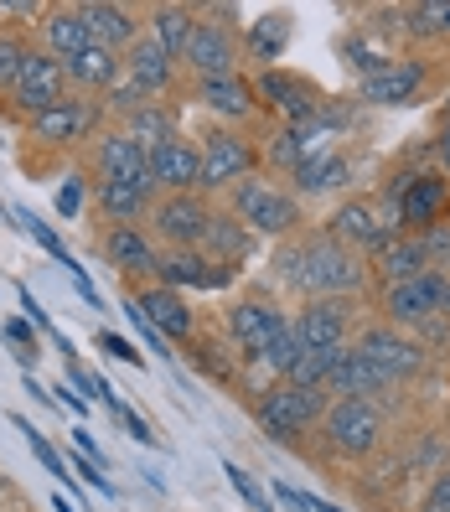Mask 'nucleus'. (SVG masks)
Wrapping results in <instances>:
<instances>
[{
  "label": "nucleus",
  "mask_w": 450,
  "mask_h": 512,
  "mask_svg": "<svg viewBox=\"0 0 450 512\" xmlns=\"http://www.w3.org/2000/svg\"><path fill=\"white\" fill-rule=\"evenodd\" d=\"M295 285L306 290L311 300H342V295H357L368 285V259L352 254L347 244H337L332 233H311L300 238V275Z\"/></svg>",
  "instance_id": "1"
},
{
  "label": "nucleus",
  "mask_w": 450,
  "mask_h": 512,
  "mask_svg": "<svg viewBox=\"0 0 450 512\" xmlns=\"http://www.w3.org/2000/svg\"><path fill=\"white\" fill-rule=\"evenodd\" d=\"M326 388H300V383H275V388H264L259 404H254V419H259V430L269 440H295V435H306L311 425H321L326 419Z\"/></svg>",
  "instance_id": "2"
},
{
  "label": "nucleus",
  "mask_w": 450,
  "mask_h": 512,
  "mask_svg": "<svg viewBox=\"0 0 450 512\" xmlns=\"http://www.w3.org/2000/svg\"><path fill=\"white\" fill-rule=\"evenodd\" d=\"M228 207H233V218L254 233L290 238L300 228V202L275 182H259V176H244L238 187H228Z\"/></svg>",
  "instance_id": "3"
},
{
  "label": "nucleus",
  "mask_w": 450,
  "mask_h": 512,
  "mask_svg": "<svg viewBox=\"0 0 450 512\" xmlns=\"http://www.w3.org/2000/svg\"><path fill=\"white\" fill-rule=\"evenodd\" d=\"M383 192L399 197V218H404V233L425 238L435 233L440 223H450V176L445 171H419V176H394Z\"/></svg>",
  "instance_id": "4"
},
{
  "label": "nucleus",
  "mask_w": 450,
  "mask_h": 512,
  "mask_svg": "<svg viewBox=\"0 0 450 512\" xmlns=\"http://www.w3.org/2000/svg\"><path fill=\"white\" fill-rule=\"evenodd\" d=\"M150 233L166 244V254H182V249H202L207 244V228H213V207L197 192H171L161 202H150Z\"/></svg>",
  "instance_id": "5"
},
{
  "label": "nucleus",
  "mask_w": 450,
  "mask_h": 512,
  "mask_svg": "<svg viewBox=\"0 0 450 512\" xmlns=\"http://www.w3.org/2000/svg\"><path fill=\"white\" fill-rule=\"evenodd\" d=\"M321 435L337 456L363 461L383 445V414H378L373 399H332V409H326V419H321Z\"/></svg>",
  "instance_id": "6"
},
{
  "label": "nucleus",
  "mask_w": 450,
  "mask_h": 512,
  "mask_svg": "<svg viewBox=\"0 0 450 512\" xmlns=\"http://www.w3.org/2000/svg\"><path fill=\"white\" fill-rule=\"evenodd\" d=\"M6 99H11L26 119H37L42 109H52V104L68 99V68L57 63L47 47H42V52L26 47V57L16 63V73H11V83H6Z\"/></svg>",
  "instance_id": "7"
},
{
  "label": "nucleus",
  "mask_w": 450,
  "mask_h": 512,
  "mask_svg": "<svg viewBox=\"0 0 450 512\" xmlns=\"http://www.w3.org/2000/svg\"><path fill=\"white\" fill-rule=\"evenodd\" d=\"M450 311V269H425V275H414L404 285H388L383 290V316L388 326H425L435 316Z\"/></svg>",
  "instance_id": "8"
},
{
  "label": "nucleus",
  "mask_w": 450,
  "mask_h": 512,
  "mask_svg": "<svg viewBox=\"0 0 450 512\" xmlns=\"http://www.w3.org/2000/svg\"><path fill=\"white\" fill-rule=\"evenodd\" d=\"M182 63L197 73V83H213V78H238V63H244V47H238V32L228 21H207L197 11L192 26V42L182 52Z\"/></svg>",
  "instance_id": "9"
},
{
  "label": "nucleus",
  "mask_w": 450,
  "mask_h": 512,
  "mask_svg": "<svg viewBox=\"0 0 450 512\" xmlns=\"http://www.w3.org/2000/svg\"><path fill=\"white\" fill-rule=\"evenodd\" d=\"M259 150L244 130H218L202 140V192H218V187H238L244 176L254 171Z\"/></svg>",
  "instance_id": "10"
},
{
  "label": "nucleus",
  "mask_w": 450,
  "mask_h": 512,
  "mask_svg": "<svg viewBox=\"0 0 450 512\" xmlns=\"http://www.w3.org/2000/svg\"><path fill=\"white\" fill-rule=\"evenodd\" d=\"M326 233L337 238V244H347L352 254H363V259H373L388 238H399L394 228L383 223V213H378V202H368V197H352V202H342L332 218H326Z\"/></svg>",
  "instance_id": "11"
},
{
  "label": "nucleus",
  "mask_w": 450,
  "mask_h": 512,
  "mask_svg": "<svg viewBox=\"0 0 450 512\" xmlns=\"http://www.w3.org/2000/svg\"><path fill=\"white\" fill-rule=\"evenodd\" d=\"M99 119H104V104L99 99H83V94H68L63 104H52L32 119V135L42 145H78L99 130Z\"/></svg>",
  "instance_id": "12"
},
{
  "label": "nucleus",
  "mask_w": 450,
  "mask_h": 512,
  "mask_svg": "<svg viewBox=\"0 0 450 512\" xmlns=\"http://www.w3.org/2000/svg\"><path fill=\"white\" fill-rule=\"evenodd\" d=\"M99 254L109 259L114 275H130V280H156L161 285V254L150 244V233H140L135 223H114L99 238Z\"/></svg>",
  "instance_id": "13"
},
{
  "label": "nucleus",
  "mask_w": 450,
  "mask_h": 512,
  "mask_svg": "<svg viewBox=\"0 0 450 512\" xmlns=\"http://www.w3.org/2000/svg\"><path fill=\"white\" fill-rule=\"evenodd\" d=\"M363 357H373V363L388 373V378H414L419 368H425V347H419L409 331H399V326H388V321H378V326H368L363 337L352 342Z\"/></svg>",
  "instance_id": "14"
},
{
  "label": "nucleus",
  "mask_w": 450,
  "mask_h": 512,
  "mask_svg": "<svg viewBox=\"0 0 450 512\" xmlns=\"http://www.w3.org/2000/svg\"><path fill=\"white\" fill-rule=\"evenodd\" d=\"M94 171H99V182H130V187L156 192V182H150V150H145L140 140H130L125 130L99 135V145H94Z\"/></svg>",
  "instance_id": "15"
},
{
  "label": "nucleus",
  "mask_w": 450,
  "mask_h": 512,
  "mask_svg": "<svg viewBox=\"0 0 450 512\" xmlns=\"http://www.w3.org/2000/svg\"><path fill=\"white\" fill-rule=\"evenodd\" d=\"M254 94H259V109L285 114V125H290V130H295V125H306V119H316V114H321V104H326L306 78H295V73H275V68H269V73L254 83Z\"/></svg>",
  "instance_id": "16"
},
{
  "label": "nucleus",
  "mask_w": 450,
  "mask_h": 512,
  "mask_svg": "<svg viewBox=\"0 0 450 512\" xmlns=\"http://www.w3.org/2000/svg\"><path fill=\"white\" fill-rule=\"evenodd\" d=\"M295 342L306 352H321V347H347V331H352V306L347 300H306L300 316L290 321Z\"/></svg>",
  "instance_id": "17"
},
{
  "label": "nucleus",
  "mask_w": 450,
  "mask_h": 512,
  "mask_svg": "<svg viewBox=\"0 0 450 512\" xmlns=\"http://www.w3.org/2000/svg\"><path fill=\"white\" fill-rule=\"evenodd\" d=\"M285 331H290V321L275 306H264V300H238V306L228 311V337L244 357H264L269 347H275V337H285Z\"/></svg>",
  "instance_id": "18"
},
{
  "label": "nucleus",
  "mask_w": 450,
  "mask_h": 512,
  "mask_svg": "<svg viewBox=\"0 0 450 512\" xmlns=\"http://www.w3.org/2000/svg\"><path fill=\"white\" fill-rule=\"evenodd\" d=\"M130 306L145 316V326L150 331H161L166 342H187L192 331H197V316H192V306L182 295H176L171 285H145V290H135V300Z\"/></svg>",
  "instance_id": "19"
},
{
  "label": "nucleus",
  "mask_w": 450,
  "mask_h": 512,
  "mask_svg": "<svg viewBox=\"0 0 450 512\" xmlns=\"http://www.w3.org/2000/svg\"><path fill=\"white\" fill-rule=\"evenodd\" d=\"M150 182L166 187V197L202 187V145H192V140L176 135V140H166L161 150H150Z\"/></svg>",
  "instance_id": "20"
},
{
  "label": "nucleus",
  "mask_w": 450,
  "mask_h": 512,
  "mask_svg": "<svg viewBox=\"0 0 450 512\" xmlns=\"http://www.w3.org/2000/svg\"><path fill=\"white\" fill-rule=\"evenodd\" d=\"M228 280H233V269L207 259L202 249L161 254V285H171V290H223Z\"/></svg>",
  "instance_id": "21"
},
{
  "label": "nucleus",
  "mask_w": 450,
  "mask_h": 512,
  "mask_svg": "<svg viewBox=\"0 0 450 512\" xmlns=\"http://www.w3.org/2000/svg\"><path fill=\"white\" fill-rule=\"evenodd\" d=\"M425 269H435V264H430V249H425V238L399 233V238H388V244L373 254L368 275H378L383 290H388V285H404V280H414V275H425Z\"/></svg>",
  "instance_id": "22"
},
{
  "label": "nucleus",
  "mask_w": 450,
  "mask_h": 512,
  "mask_svg": "<svg viewBox=\"0 0 450 512\" xmlns=\"http://www.w3.org/2000/svg\"><path fill=\"white\" fill-rule=\"evenodd\" d=\"M125 78L140 88L145 99H156V94H166L171 78H176V57H171L156 37H140V42L125 52Z\"/></svg>",
  "instance_id": "23"
},
{
  "label": "nucleus",
  "mask_w": 450,
  "mask_h": 512,
  "mask_svg": "<svg viewBox=\"0 0 450 512\" xmlns=\"http://www.w3.org/2000/svg\"><path fill=\"white\" fill-rule=\"evenodd\" d=\"M425 63H414V57H399V63H383L363 78V99L368 104H409L419 88H425Z\"/></svg>",
  "instance_id": "24"
},
{
  "label": "nucleus",
  "mask_w": 450,
  "mask_h": 512,
  "mask_svg": "<svg viewBox=\"0 0 450 512\" xmlns=\"http://www.w3.org/2000/svg\"><path fill=\"white\" fill-rule=\"evenodd\" d=\"M42 42L57 63H73L78 52L94 47V32H88L83 21V6H47L42 11Z\"/></svg>",
  "instance_id": "25"
},
{
  "label": "nucleus",
  "mask_w": 450,
  "mask_h": 512,
  "mask_svg": "<svg viewBox=\"0 0 450 512\" xmlns=\"http://www.w3.org/2000/svg\"><path fill=\"white\" fill-rule=\"evenodd\" d=\"M383 388H394V378H388L373 357L347 347V357L337 363L332 383H326V394H337V399H373V394H383Z\"/></svg>",
  "instance_id": "26"
},
{
  "label": "nucleus",
  "mask_w": 450,
  "mask_h": 512,
  "mask_svg": "<svg viewBox=\"0 0 450 512\" xmlns=\"http://www.w3.org/2000/svg\"><path fill=\"white\" fill-rule=\"evenodd\" d=\"M295 192H306V197H321V192H342L352 182V161L342 156V150H316V156H306V166H300L295 176Z\"/></svg>",
  "instance_id": "27"
},
{
  "label": "nucleus",
  "mask_w": 450,
  "mask_h": 512,
  "mask_svg": "<svg viewBox=\"0 0 450 512\" xmlns=\"http://www.w3.org/2000/svg\"><path fill=\"white\" fill-rule=\"evenodd\" d=\"M83 21H88V32H94V47H135L140 42V16L130 6H83Z\"/></svg>",
  "instance_id": "28"
},
{
  "label": "nucleus",
  "mask_w": 450,
  "mask_h": 512,
  "mask_svg": "<svg viewBox=\"0 0 450 512\" xmlns=\"http://www.w3.org/2000/svg\"><path fill=\"white\" fill-rule=\"evenodd\" d=\"M197 99L202 109H213L223 119H249L259 109V94H254V83L238 73V78H213V83H197Z\"/></svg>",
  "instance_id": "29"
},
{
  "label": "nucleus",
  "mask_w": 450,
  "mask_h": 512,
  "mask_svg": "<svg viewBox=\"0 0 450 512\" xmlns=\"http://www.w3.org/2000/svg\"><path fill=\"white\" fill-rule=\"evenodd\" d=\"M202 254L218 259V264H228V269H238V264L254 254V233H244V223H238L233 213H213V228H207Z\"/></svg>",
  "instance_id": "30"
},
{
  "label": "nucleus",
  "mask_w": 450,
  "mask_h": 512,
  "mask_svg": "<svg viewBox=\"0 0 450 512\" xmlns=\"http://www.w3.org/2000/svg\"><path fill=\"white\" fill-rule=\"evenodd\" d=\"M94 202H99V218L114 228V223H135L140 213H150V192L145 187H130V182H99L94 187Z\"/></svg>",
  "instance_id": "31"
},
{
  "label": "nucleus",
  "mask_w": 450,
  "mask_h": 512,
  "mask_svg": "<svg viewBox=\"0 0 450 512\" xmlns=\"http://www.w3.org/2000/svg\"><path fill=\"white\" fill-rule=\"evenodd\" d=\"M192 26H197V11L192 6H156L150 11V37H156L176 63H182V52L192 42Z\"/></svg>",
  "instance_id": "32"
},
{
  "label": "nucleus",
  "mask_w": 450,
  "mask_h": 512,
  "mask_svg": "<svg viewBox=\"0 0 450 512\" xmlns=\"http://www.w3.org/2000/svg\"><path fill=\"white\" fill-rule=\"evenodd\" d=\"M68 68V83H78V88H109L119 83V52H109V47H88V52H78L73 63H63Z\"/></svg>",
  "instance_id": "33"
},
{
  "label": "nucleus",
  "mask_w": 450,
  "mask_h": 512,
  "mask_svg": "<svg viewBox=\"0 0 450 512\" xmlns=\"http://www.w3.org/2000/svg\"><path fill=\"white\" fill-rule=\"evenodd\" d=\"M125 135H130V140H140L145 150H161L166 140H176V130H171V109L145 104L140 114H130V119H125Z\"/></svg>",
  "instance_id": "34"
},
{
  "label": "nucleus",
  "mask_w": 450,
  "mask_h": 512,
  "mask_svg": "<svg viewBox=\"0 0 450 512\" xmlns=\"http://www.w3.org/2000/svg\"><path fill=\"white\" fill-rule=\"evenodd\" d=\"M347 357V347H321V352H300V363L285 383H300V388H326L337 373V363Z\"/></svg>",
  "instance_id": "35"
},
{
  "label": "nucleus",
  "mask_w": 450,
  "mask_h": 512,
  "mask_svg": "<svg viewBox=\"0 0 450 512\" xmlns=\"http://www.w3.org/2000/svg\"><path fill=\"white\" fill-rule=\"evenodd\" d=\"M285 42H290V16L269 11V16H259V21H254V32H249V52H254V57L275 63V57L285 52Z\"/></svg>",
  "instance_id": "36"
},
{
  "label": "nucleus",
  "mask_w": 450,
  "mask_h": 512,
  "mask_svg": "<svg viewBox=\"0 0 450 512\" xmlns=\"http://www.w3.org/2000/svg\"><path fill=\"white\" fill-rule=\"evenodd\" d=\"M409 37H450V0H425V6L404 11Z\"/></svg>",
  "instance_id": "37"
},
{
  "label": "nucleus",
  "mask_w": 450,
  "mask_h": 512,
  "mask_svg": "<svg viewBox=\"0 0 450 512\" xmlns=\"http://www.w3.org/2000/svg\"><path fill=\"white\" fill-rule=\"evenodd\" d=\"M264 156H269V166H280V171H300V166H306V156H311V145L306 140H300L295 130H280L275 140H269V150H264Z\"/></svg>",
  "instance_id": "38"
},
{
  "label": "nucleus",
  "mask_w": 450,
  "mask_h": 512,
  "mask_svg": "<svg viewBox=\"0 0 450 512\" xmlns=\"http://www.w3.org/2000/svg\"><path fill=\"white\" fill-rule=\"evenodd\" d=\"M16 430L26 435V445H32V456L47 466V476H57V481H68V487H73V481L78 476H68V466H63V456H57V450L47 445V435H37V425H26V419H16Z\"/></svg>",
  "instance_id": "39"
},
{
  "label": "nucleus",
  "mask_w": 450,
  "mask_h": 512,
  "mask_svg": "<svg viewBox=\"0 0 450 512\" xmlns=\"http://www.w3.org/2000/svg\"><path fill=\"white\" fill-rule=\"evenodd\" d=\"M300 352H306V347L295 342V331H285V337H275V347H269V352L259 357V363H264L269 373H275V378L285 383V378L295 373V363H300Z\"/></svg>",
  "instance_id": "40"
},
{
  "label": "nucleus",
  "mask_w": 450,
  "mask_h": 512,
  "mask_svg": "<svg viewBox=\"0 0 450 512\" xmlns=\"http://www.w3.org/2000/svg\"><path fill=\"white\" fill-rule=\"evenodd\" d=\"M16 218H21V228H26V233H32V238H37V244H42V249H47L52 259H63V264L73 269V275H78V259H73V254L63 249V238H57V233H52V228H47V223H42L37 213H26V207H21V213H16Z\"/></svg>",
  "instance_id": "41"
},
{
  "label": "nucleus",
  "mask_w": 450,
  "mask_h": 512,
  "mask_svg": "<svg viewBox=\"0 0 450 512\" xmlns=\"http://www.w3.org/2000/svg\"><path fill=\"white\" fill-rule=\"evenodd\" d=\"M0 331H6V342L16 347L21 368H32V357H37V326H32V321H6Z\"/></svg>",
  "instance_id": "42"
},
{
  "label": "nucleus",
  "mask_w": 450,
  "mask_h": 512,
  "mask_svg": "<svg viewBox=\"0 0 450 512\" xmlns=\"http://www.w3.org/2000/svg\"><path fill=\"white\" fill-rule=\"evenodd\" d=\"M223 471H228V481H233V492H238V497H244V502H249L254 512H269V497L259 492V481H254V476H249L244 466H233V461H228Z\"/></svg>",
  "instance_id": "43"
},
{
  "label": "nucleus",
  "mask_w": 450,
  "mask_h": 512,
  "mask_svg": "<svg viewBox=\"0 0 450 512\" xmlns=\"http://www.w3.org/2000/svg\"><path fill=\"white\" fill-rule=\"evenodd\" d=\"M83 207H88V176H68L63 192H57V213H63V218H78Z\"/></svg>",
  "instance_id": "44"
},
{
  "label": "nucleus",
  "mask_w": 450,
  "mask_h": 512,
  "mask_svg": "<svg viewBox=\"0 0 450 512\" xmlns=\"http://www.w3.org/2000/svg\"><path fill=\"white\" fill-rule=\"evenodd\" d=\"M73 471H78V476H83V481H88V487H94L99 497H114V481H109V476L99 471V461H88V456H73Z\"/></svg>",
  "instance_id": "45"
},
{
  "label": "nucleus",
  "mask_w": 450,
  "mask_h": 512,
  "mask_svg": "<svg viewBox=\"0 0 450 512\" xmlns=\"http://www.w3.org/2000/svg\"><path fill=\"white\" fill-rule=\"evenodd\" d=\"M99 347H104L109 357H119V363H130V368H140V363H145V357H140L125 337H119V331H99Z\"/></svg>",
  "instance_id": "46"
},
{
  "label": "nucleus",
  "mask_w": 450,
  "mask_h": 512,
  "mask_svg": "<svg viewBox=\"0 0 450 512\" xmlns=\"http://www.w3.org/2000/svg\"><path fill=\"white\" fill-rule=\"evenodd\" d=\"M425 249H430V264L435 269H450V223H440L435 233H425Z\"/></svg>",
  "instance_id": "47"
},
{
  "label": "nucleus",
  "mask_w": 450,
  "mask_h": 512,
  "mask_svg": "<svg viewBox=\"0 0 450 512\" xmlns=\"http://www.w3.org/2000/svg\"><path fill=\"white\" fill-rule=\"evenodd\" d=\"M109 414H114L119 425H125V430H130V435H135L140 445H156V435H150V425H145V419H140V414H135L130 404H119V409H109Z\"/></svg>",
  "instance_id": "48"
},
{
  "label": "nucleus",
  "mask_w": 450,
  "mask_h": 512,
  "mask_svg": "<svg viewBox=\"0 0 450 512\" xmlns=\"http://www.w3.org/2000/svg\"><path fill=\"white\" fill-rule=\"evenodd\" d=\"M419 512H450V476H435L425 502H419Z\"/></svg>",
  "instance_id": "49"
},
{
  "label": "nucleus",
  "mask_w": 450,
  "mask_h": 512,
  "mask_svg": "<svg viewBox=\"0 0 450 512\" xmlns=\"http://www.w3.org/2000/svg\"><path fill=\"white\" fill-rule=\"evenodd\" d=\"M275 497H280V507H285V512H311V502L300 497L295 487H285V481H275Z\"/></svg>",
  "instance_id": "50"
},
{
  "label": "nucleus",
  "mask_w": 450,
  "mask_h": 512,
  "mask_svg": "<svg viewBox=\"0 0 450 512\" xmlns=\"http://www.w3.org/2000/svg\"><path fill=\"white\" fill-rule=\"evenodd\" d=\"M73 450H83L88 461H104V450H99V440L88 435V430H73Z\"/></svg>",
  "instance_id": "51"
},
{
  "label": "nucleus",
  "mask_w": 450,
  "mask_h": 512,
  "mask_svg": "<svg viewBox=\"0 0 450 512\" xmlns=\"http://www.w3.org/2000/svg\"><path fill=\"white\" fill-rule=\"evenodd\" d=\"M21 311H26V321H32V326H47V311L37 306V295H32V290H21Z\"/></svg>",
  "instance_id": "52"
},
{
  "label": "nucleus",
  "mask_w": 450,
  "mask_h": 512,
  "mask_svg": "<svg viewBox=\"0 0 450 512\" xmlns=\"http://www.w3.org/2000/svg\"><path fill=\"white\" fill-rule=\"evenodd\" d=\"M73 290H78V295L88 300V306H99V290L88 285V275H83V269H78V275H73Z\"/></svg>",
  "instance_id": "53"
},
{
  "label": "nucleus",
  "mask_w": 450,
  "mask_h": 512,
  "mask_svg": "<svg viewBox=\"0 0 450 512\" xmlns=\"http://www.w3.org/2000/svg\"><path fill=\"white\" fill-rule=\"evenodd\" d=\"M435 156H440V166H445V176H450V125L440 130V145H435Z\"/></svg>",
  "instance_id": "54"
},
{
  "label": "nucleus",
  "mask_w": 450,
  "mask_h": 512,
  "mask_svg": "<svg viewBox=\"0 0 450 512\" xmlns=\"http://www.w3.org/2000/svg\"><path fill=\"white\" fill-rule=\"evenodd\" d=\"M311 512H342V507H332V502H311Z\"/></svg>",
  "instance_id": "55"
}]
</instances>
